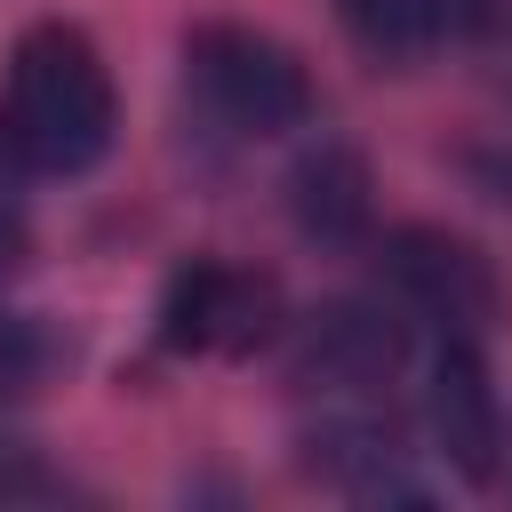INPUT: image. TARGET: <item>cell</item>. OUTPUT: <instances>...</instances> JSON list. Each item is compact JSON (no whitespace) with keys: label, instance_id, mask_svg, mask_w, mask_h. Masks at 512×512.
I'll use <instances>...</instances> for the list:
<instances>
[{"label":"cell","instance_id":"obj_3","mask_svg":"<svg viewBox=\"0 0 512 512\" xmlns=\"http://www.w3.org/2000/svg\"><path fill=\"white\" fill-rule=\"evenodd\" d=\"M416 360V320L376 288V296H328L288 320L280 368L304 400H376L400 368Z\"/></svg>","mask_w":512,"mask_h":512},{"label":"cell","instance_id":"obj_6","mask_svg":"<svg viewBox=\"0 0 512 512\" xmlns=\"http://www.w3.org/2000/svg\"><path fill=\"white\" fill-rule=\"evenodd\" d=\"M280 328V288L248 264H216V256H192L168 272L160 288V312H152V344L160 352H256L264 336Z\"/></svg>","mask_w":512,"mask_h":512},{"label":"cell","instance_id":"obj_11","mask_svg":"<svg viewBox=\"0 0 512 512\" xmlns=\"http://www.w3.org/2000/svg\"><path fill=\"white\" fill-rule=\"evenodd\" d=\"M64 496H72V480L32 440H8L0 432V512H16V504H64Z\"/></svg>","mask_w":512,"mask_h":512},{"label":"cell","instance_id":"obj_9","mask_svg":"<svg viewBox=\"0 0 512 512\" xmlns=\"http://www.w3.org/2000/svg\"><path fill=\"white\" fill-rule=\"evenodd\" d=\"M336 24L368 64H392V72L448 40L440 32V0H336Z\"/></svg>","mask_w":512,"mask_h":512},{"label":"cell","instance_id":"obj_10","mask_svg":"<svg viewBox=\"0 0 512 512\" xmlns=\"http://www.w3.org/2000/svg\"><path fill=\"white\" fill-rule=\"evenodd\" d=\"M56 368V336L32 320V312H16V304H0V400H16V392H32L40 376Z\"/></svg>","mask_w":512,"mask_h":512},{"label":"cell","instance_id":"obj_8","mask_svg":"<svg viewBox=\"0 0 512 512\" xmlns=\"http://www.w3.org/2000/svg\"><path fill=\"white\" fill-rule=\"evenodd\" d=\"M280 216L304 248L352 256L376 240V176L360 160V144L344 136H304L296 160L280 168Z\"/></svg>","mask_w":512,"mask_h":512},{"label":"cell","instance_id":"obj_13","mask_svg":"<svg viewBox=\"0 0 512 512\" xmlns=\"http://www.w3.org/2000/svg\"><path fill=\"white\" fill-rule=\"evenodd\" d=\"M504 24V0H440V32L448 40H488Z\"/></svg>","mask_w":512,"mask_h":512},{"label":"cell","instance_id":"obj_12","mask_svg":"<svg viewBox=\"0 0 512 512\" xmlns=\"http://www.w3.org/2000/svg\"><path fill=\"white\" fill-rule=\"evenodd\" d=\"M456 168H464V184H472L488 208H504V216H512V128H496V136L464 144V152H456Z\"/></svg>","mask_w":512,"mask_h":512},{"label":"cell","instance_id":"obj_4","mask_svg":"<svg viewBox=\"0 0 512 512\" xmlns=\"http://www.w3.org/2000/svg\"><path fill=\"white\" fill-rule=\"evenodd\" d=\"M376 288L440 336H488L504 312L496 264L464 232H440V224H392L376 240Z\"/></svg>","mask_w":512,"mask_h":512},{"label":"cell","instance_id":"obj_1","mask_svg":"<svg viewBox=\"0 0 512 512\" xmlns=\"http://www.w3.org/2000/svg\"><path fill=\"white\" fill-rule=\"evenodd\" d=\"M112 136H120V96L96 40L64 16L24 24L0 64V176L80 184L104 168Z\"/></svg>","mask_w":512,"mask_h":512},{"label":"cell","instance_id":"obj_2","mask_svg":"<svg viewBox=\"0 0 512 512\" xmlns=\"http://www.w3.org/2000/svg\"><path fill=\"white\" fill-rule=\"evenodd\" d=\"M184 104L200 128H216L232 144H264V136H288L312 120V80L256 24H192L184 32Z\"/></svg>","mask_w":512,"mask_h":512},{"label":"cell","instance_id":"obj_7","mask_svg":"<svg viewBox=\"0 0 512 512\" xmlns=\"http://www.w3.org/2000/svg\"><path fill=\"white\" fill-rule=\"evenodd\" d=\"M424 432H432V456L448 464V480L496 488V472H504V408H496L480 336H440V352L424 360Z\"/></svg>","mask_w":512,"mask_h":512},{"label":"cell","instance_id":"obj_5","mask_svg":"<svg viewBox=\"0 0 512 512\" xmlns=\"http://www.w3.org/2000/svg\"><path fill=\"white\" fill-rule=\"evenodd\" d=\"M296 464H304V480H320L328 496H352V504H424L432 496L408 432L376 400H320V416H304V432H296Z\"/></svg>","mask_w":512,"mask_h":512},{"label":"cell","instance_id":"obj_14","mask_svg":"<svg viewBox=\"0 0 512 512\" xmlns=\"http://www.w3.org/2000/svg\"><path fill=\"white\" fill-rule=\"evenodd\" d=\"M24 256H32V216H24L16 192H0V280H8Z\"/></svg>","mask_w":512,"mask_h":512},{"label":"cell","instance_id":"obj_15","mask_svg":"<svg viewBox=\"0 0 512 512\" xmlns=\"http://www.w3.org/2000/svg\"><path fill=\"white\" fill-rule=\"evenodd\" d=\"M504 104H512V64H504Z\"/></svg>","mask_w":512,"mask_h":512}]
</instances>
